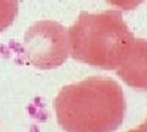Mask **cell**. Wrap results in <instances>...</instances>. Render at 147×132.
I'll list each match as a JSON object with an SVG mask.
<instances>
[{
    "label": "cell",
    "instance_id": "5",
    "mask_svg": "<svg viewBox=\"0 0 147 132\" xmlns=\"http://www.w3.org/2000/svg\"><path fill=\"white\" fill-rule=\"evenodd\" d=\"M18 11V0H0V32L12 25Z\"/></svg>",
    "mask_w": 147,
    "mask_h": 132
},
{
    "label": "cell",
    "instance_id": "1",
    "mask_svg": "<svg viewBox=\"0 0 147 132\" xmlns=\"http://www.w3.org/2000/svg\"><path fill=\"white\" fill-rule=\"evenodd\" d=\"M54 108L66 132H114L123 124L126 104L118 82L90 77L63 87Z\"/></svg>",
    "mask_w": 147,
    "mask_h": 132
},
{
    "label": "cell",
    "instance_id": "2",
    "mask_svg": "<svg viewBox=\"0 0 147 132\" xmlns=\"http://www.w3.org/2000/svg\"><path fill=\"white\" fill-rule=\"evenodd\" d=\"M67 34L75 60L104 70H115L135 39L118 11L81 12Z\"/></svg>",
    "mask_w": 147,
    "mask_h": 132
},
{
    "label": "cell",
    "instance_id": "4",
    "mask_svg": "<svg viewBox=\"0 0 147 132\" xmlns=\"http://www.w3.org/2000/svg\"><path fill=\"white\" fill-rule=\"evenodd\" d=\"M115 70L127 86L147 90V40L134 39Z\"/></svg>",
    "mask_w": 147,
    "mask_h": 132
},
{
    "label": "cell",
    "instance_id": "3",
    "mask_svg": "<svg viewBox=\"0 0 147 132\" xmlns=\"http://www.w3.org/2000/svg\"><path fill=\"white\" fill-rule=\"evenodd\" d=\"M24 52L31 65L40 70H50L67 60V29L59 22L43 20L32 25L25 34Z\"/></svg>",
    "mask_w": 147,
    "mask_h": 132
},
{
    "label": "cell",
    "instance_id": "6",
    "mask_svg": "<svg viewBox=\"0 0 147 132\" xmlns=\"http://www.w3.org/2000/svg\"><path fill=\"white\" fill-rule=\"evenodd\" d=\"M107 1L110 4V5L120 9V10L130 11V10L136 9L137 6H140L145 0H107Z\"/></svg>",
    "mask_w": 147,
    "mask_h": 132
},
{
    "label": "cell",
    "instance_id": "7",
    "mask_svg": "<svg viewBox=\"0 0 147 132\" xmlns=\"http://www.w3.org/2000/svg\"><path fill=\"white\" fill-rule=\"evenodd\" d=\"M129 132H141V131H140L139 127H137V129H132V130H130Z\"/></svg>",
    "mask_w": 147,
    "mask_h": 132
}]
</instances>
